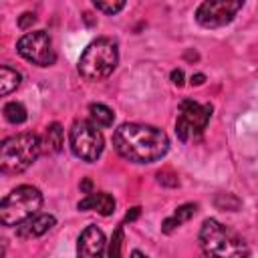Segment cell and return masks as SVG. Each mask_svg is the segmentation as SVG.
Wrapping results in <instances>:
<instances>
[{
	"instance_id": "7402d4cb",
	"label": "cell",
	"mask_w": 258,
	"mask_h": 258,
	"mask_svg": "<svg viewBox=\"0 0 258 258\" xmlns=\"http://www.w3.org/2000/svg\"><path fill=\"white\" fill-rule=\"evenodd\" d=\"M34 22H36V16H34L32 12H24V14L18 18V26H20L22 30H28Z\"/></svg>"
},
{
	"instance_id": "9a60e30c",
	"label": "cell",
	"mask_w": 258,
	"mask_h": 258,
	"mask_svg": "<svg viewBox=\"0 0 258 258\" xmlns=\"http://www.w3.org/2000/svg\"><path fill=\"white\" fill-rule=\"evenodd\" d=\"M89 115H91V121L97 125V127H111L113 125V121H115V113L107 107V105H103V103H93V105H89Z\"/></svg>"
},
{
	"instance_id": "484cf974",
	"label": "cell",
	"mask_w": 258,
	"mask_h": 258,
	"mask_svg": "<svg viewBox=\"0 0 258 258\" xmlns=\"http://www.w3.org/2000/svg\"><path fill=\"white\" fill-rule=\"evenodd\" d=\"M81 191L83 194H91L93 191V181L87 177V179H83V183H81Z\"/></svg>"
},
{
	"instance_id": "44dd1931",
	"label": "cell",
	"mask_w": 258,
	"mask_h": 258,
	"mask_svg": "<svg viewBox=\"0 0 258 258\" xmlns=\"http://www.w3.org/2000/svg\"><path fill=\"white\" fill-rule=\"evenodd\" d=\"M157 181L163 183V185H169V187H175V185L179 183L177 175H173V173H169V171H159V173H157Z\"/></svg>"
},
{
	"instance_id": "277c9868",
	"label": "cell",
	"mask_w": 258,
	"mask_h": 258,
	"mask_svg": "<svg viewBox=\"0 0 258 258\" xmlns=\"http://www.w3.org/2000/svg\"><path fill=\"white\" fill-rule=\"evenodd\" d=\"M198 238H200V248L206 256H248L250 254L244 240L214 218L204 220Z\"/></svg>"
},
{
	"instance_id": "8fae6325",
	"label": "cell",
	"mask_w": 258,
	"mask_h": 258,
	"mask_svg": "<svg viewBox=\"0 0 258 258\" xmlns=\"http://www.w3.org/2000/svg\"><path fill=\"white\" fill-rule=\"evenodd\" d=\"M56 224V218L50 216V214H34L30 216L28 220H24L22 224L16 226V236L18 238H24V240H30V238H38L42 234H46L52 226Z\"/></svg>"
},
{
	"instance_id": "8992f818",
	"label": "cell",
	"mask_w": 258,
	"mask_h": 258,
	"mask_svg": "<svg viewBox=\"0 0 258 258\" xmlns=\"http://www.w3.org/2000/svg\"><path fill=\"white\" fill-rule=\"evenodd\" d=\"M212 117V105L210 103H196L191 99H183L177 109L175 119V135L179 141H196L202 137L204 129L208 127V121Z\"/></svg>"
},
{
	"instance_id": "ffe728a7",
	"label": "cell",
	"mask_w": 258,
	"mask_h": 258,
	"mask_svg": "<svg viewBox=\"0 0 258 258\" xmlns=\"http://www.w3.org/2000/svg\"><path fill=\"white\" fill-rule=\"evenodd\" d=\"M125 2L127 0H93L95 8L101 10V12H105V14H117V12H121L123 6H125Z\"/></svg>"
},
{
	"instance_id": "5b68a950",
	"label": "cell",
	"mask_w": 258,
	"mask_h": 258,
	"mask_svg": "<svg viewBox=\"0 0 258 258\" xmlns=\"http://www.w3.org/2000/svg\"><path fill=\"white\" fill-rule=\"evenodd\" d=\"M42 208V194L34 185H18L0 202V222L4 226H18Z\"/></svg>"
},
{
	"instance_id": "5bb4252c",
	"label": "cell",
	"mask_w": 258,
	"mask_h": 258,
	"mask_svg": "<svg viewBox=\"0 0 258 258\" xmlns=\"http://www.w3.org/2000/svg\"><path fill=\"white\" fill-rule=\"evenodd\" d=\"M64 145V131L60 123H50L42 137V151L46 153H58Z\"/></svg>"
},
{
	"instance_id": "9c48e42d",
	"label": "cell",
	"mask_w": 258,
	"mask_h": 258,
	"mask_svg": "<svg viewBox=\"0 0 258 258\" xmlns=\"http://www.w3.org/2000/svg\"><path fill=\"white\" fill-rule=\"evenodd\" d=\"M246 0H204L196 10V22L204 28H220L230 24L242 10Z\"/></svg>"
},
{
	"instance_id": "ba28073f",
	"label": "cell",
	"mask_w": 258,
	"mask_h": 258,
	"mask_svg": "<svg viewBox=\"0 0 258 258\" xmlns=\"http://www.w3.org/2000/svg\"><path fill=\"white\" fill-rule=\"evenodd\" d=\"M16 50H18V54L22 58H26L28 62H32L36 67H50L56 60V54H54V48H52V40H50L46 30L26 32L16 42Z\"/></svg>"
},
{
	"instance_id": "e0dca14e",
	"label": "cell",
	"mask_w": 258,
	"mask_h": 258,
	"mask_svg": "<svg viewBox=\"0 0 258 258\" xmlns=\"http://www.w3.org/2000/svg\"><path fill=\"white\" fill-rule=\"evenodd\" d=\"M4 117H6L8 123H12V125H20V123L26 121L28 115H26V109H24L22 103H18V101H10V103L4 105Z\"/></svg>"
},
{
	"instance_id": "603a6c76",
	"label": "cell",
	"mask_w": 258,
	"mask_h": 258,
	"mask_svg": "<svg viewBox=\"0 0 258 258\" xmlns=\"http://www.w3.org/2000/svg\"><path fill=\"white\" fill-rule=\"evenodd\" d=\"M171 83L177 85V87L183 85V71H181V69H173V71H171Z\"/></svg>"
},
{
	"instance_id": "3957f363",
	"label": "cell",
	"mask_w": 258,
	"mask_h": 258,
	"mask_svg": "<svg viewBox=\"0 0 258 258\" xmlns=\"http://www.w3.org/2000/svg\"><path fill=\"white\" fill-rule=\"evenodd\" d=\"M117 62H119V50L115 40L101 36L83 50L77 71L87 81H103L109 75H113Z\"/></svg>"
},
{
	"instance_id": "2e32d148",
	"label": "cell",
	"mask_w": 258,
	"mask_h": 258,
	"mask_svg": "<svg viewBox=\"0 0 258 258\" xmlns=\"http://www.w3.org/2000/svg\"><path fill=\"white\" fill-rule=\"evenodd\" d=\"M20 81H22V77L18 71H14L6 64L0 67V95H10L14 89H18Z\"/></svg>"
},
{
	"instance_id": "7c38bea8",
	"label": "cell",
	"mask_w": 258,
	"mask_h": 258,
	"mask_svg": "<svg viewBox=\"0 0 258 258\" xmlns=\"http://www.w3.org/2000/svg\"><path fill=\"white\" fill-rule=\"evenodd\" d=\"M77 208L81 212H89V210H95L99 212L101 216H111L115 212V200L111 194L107 191H91V194H85V198L77 204Z\"/></svg>"
},
{
	"instance_id": "d6986e66",
	"label": "cell",
	"mask_w": 258,
	"mask_h": 258,
	"mask_svg": "<svg viewBox=\"0 0 258 258\" xmlns=\"http://www.w3.org/2000/svg\"><path fill=\"white\" fill-rule=\"evenodd\" d=\"M123 254V226H117L115 232H113V238L109 242V250H107V256L111 258H117Z\"/></svg>"
},
{
	"instance_id": "6da1fadb",
	"label": "cell",
	"mask_w": 258,
	"mask_h": 258,
	"mask_svg": "<svg viewBox=\"0 0 258 258\" xmlns=\"http://www.w3.org/2000/svg\"><path fill=\"white\" fill-rule=\"evenodd\" d=\"M115 151L131 163H153L169 149L165 131L145 123H123L113 133Z\"/></svg>"
},
{
	"instance_id": "52a82bcc",
	"label": "cell",
	"mask_w": 258,
	"mask_h": 258,
	"mask_svg": "<svg viewBox=\"0 0 258 258\" xmlns=\"http://www.w3.org/2000/svg\"><path fill=\"white\" fill-rule=\"evenodd\" d=\"M69 143L75 157L87 163L97 161L105 147L103 135L93 121H75L69 131Z\"/></svg>"
},
{
	"instance_id": "7a4b0ae2",
	"label": "cell",
	"mask_w": 258,
	"mask_h": 258,
	"mask_svg": "<svg viewBox=\"0 0 258 258\" xmlns=\"http://www.w3.org/2000/svg\"><path fill=\"white\" fill-rule=\"evenodd\" d=\"M42 139L36 133H16L2 141L0 145V169L6 175H18L26 171L40 155Z\"/></svg>"
},
{
	"instance_id": "4fadbf2b",
	"label": "cell",
	"mask_w": 258,
	"mask_h": 258,
	"mask_svg": "<svg viewBox=\"0 0 258 258\" xmlns=\"http://www.w3.org/2000/svg\"><path fill=\"white\" fill-rule=\"evenodd\" d=\"M196 212H198V206H196V204H183V206H179L169 218L163 220V224H161V232H163V234H171V232H175L181 224H185L187 220H191V218L196 216Z\"/></svg>"
},
{
	"instance_id": "ac0fdd59",
	"label": "cell",
	"mask_w": 258,
	"mask_h": 258,
	"mask_svg": "<svg viewBox=\"0 0 258 258\" xmlns=\"http://www.w3.org/2000/svg\"><path fill=\"white\" fill-rule=\"evenodd\" d=\"M214 206H216L218 210L236 212V210L242 206V202H240V198L234 196V194H218V196L214 198Z\"/></svg>"
},
{
	"instance_id": "30bf717a",
	"label": "cell",
	"mask_w": 258,
	"mask_h": 258,
	"mask_svg": "<svg viewBox=\"0 0 258 258\" xmlns=\"http://www.w3.org/2000/svg\"><path fill=\"white\" fill-rule=\"evenodd\" d=\"M105 234L97 228V226H87L83 232H81V236H79V240H77V254L79 256H87V258H91V256H101V254H105Z\"/></svg>"
},
{
	"instance_id": "d4e9b609",
	"label": "cell",
	"mask_w": 258,
	"mask_h": 258,
	"mask_svg": "<svg viewBox=\"0 0 258 258\" xmlns=\"http://www.w3.org/2000/svg\"><path fill=\"white\" fill-rule=\"evenodd\" d=\"M189 81H191V85H196V87H198V85H204L206 75H204V73H196V75H191V79H189Z\"/></svg>"
},
{
	"instance_id": "cb8c5ba5",
	"label": "cell",
	"mask_w": 258,
	"mask_h": 258,
	"mask_svg": "<svg viewBox=\"0 0 258 258\" xmlns=\"http://www.w3.org/2000/svg\"><path fill=\"white\" fill-rule=\"evenodd\" d=\"M139 214H141V208H139V206L131 208V210L125 214V222H133V220H137V218H139Z\"/></svg>"
}]
</instances>
